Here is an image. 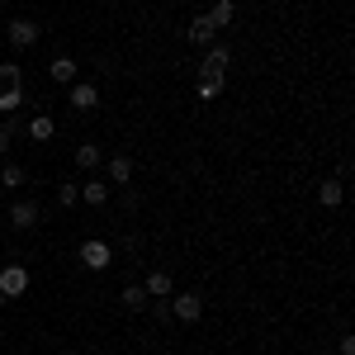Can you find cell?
Returning <instances> with one entry per match:
<instances>
[{
  "label": "cell",
  "instance_id": "obj_1",
  "mask_svg": "<svg viewBox=\"0 0 355 355\" xmlns=\"http://www.w3.org/2000/svg\"><path fill=\"white\" fill-rule=\"evenodd\" d=\"M0 294H5V299H24L28 294V270L19 261H10V266L0 270Z\"/></svg>",
  "mask_w": 355,
  "mask_h": 355
},
{
  "label": "cell",
  "instance_id": "obj_2",
  "mask_svg": "<svg viewBox=\"0 0 355 355\" xmlns=\"http://www.w3.org/2000/svg\"><path fill=\"white\" fill-rule=\"evenodd\" d=\"M81 266L85 270H110V261H114V251H110V242H100V237H90V242H81Z\"/></svg>",
  "mask_w": 355,
  "mask_h": 355
},
{
  "label": "cell",
  "instance_id": "obj_3",
  "mask_svg": "<svg viewBox=\"0 0 355 355\" xmlns=\"http://www.w3.org/2000/svg\"><path fill=\"white\" fill-rule=\"evenodd\" d=\"M171 318L175 322H199L204 318V299L199 294H171Z\"/></svg>",
  "mask_w": 355,
  "mask_h": 355
},
{
  "label": "cell",
  "instance_id": "obj_4",
  "mask_svg": "<svg viewBox=\"0 0 355 355\" xmlns=\"http://www.w3.org/2000/svg\"><path fill=\"white\" fill-rule=\"evenodd\" d=\"M232 67V53L223 48V43H209V53H204V62H199V76H223Z\"/></svg>",
  "mask_w": 355,
  "mask_h": 355
},
{
  "label": "cell",
  "instance_id": "obj_5",
  "mask_svg": "<svg viewBox=\"0 0 355 355\" xmlns=\"http://www.w3.org/2000/svg\"><path fill=\"white\" fill-rule=\"evenodd\" d=\"M67 100H71V110H76V114H90L95 105H100V85H90V81H71V95H67Z\"/></svg>",
  "mask_w": 355,
  "mask_h": 355
},
{
  "label": "cell",
  "instance_id": "obj_6",
  "mask_svg": "<svg viewBox=\"0 0 355 355\" xmlns=\"http://www.w3.org/2000/svg\"><path fill=\"white\" fill-rule=\"evenodd\" d=\"M5 38H10V48H33L38 43V24L33 19H10Z\"/></svg>",
  "mask_w": 355,
  "mask_h": 355
},
{
  "label": "cell",
  "instance_id": "obj_7",
  "mask_svg": "<svg viewBox=\"0 0 355 355\" xmlns=\"http://www.w3.org/2000/svg\"><path fill=\"white\" fill-rule=\"evenodd\" d=\"M142 289H147V299H171V294H175V279H171L166 270H152L147 279H142Z\"/></svg>",
  "mask_w": 355,
  "mask_h": 355
},
{
  "label": "cell",
  "instance_id": "obj_8",
  "mask_svg": "<svg viewBox=\"0 0 355 355\" xmlns=\"http://www.w3.org/2000/svg\"><path fill=\"white\" fill-rule=\"evenodd\" d=\"M76 71H81V67H76L67 53L48 62V81H57V85H71V81H76Z\"/></svg>",
  "mask_w": 355,
  "mask_h": 355
},
{
  "label": "cell",
  "instance_id": "obj_9",
  "mask_svg": "<svg viewBox=\"0 0 355 355\" xmlns=\"http://www.w3.org/2000/svg\"><path fill=\"white\" fill-rule=\"evenodd\" d=\"M341 199H346V185H341L336 175H327V180L318 185V204H322V209H341Z\"/></svg>",
  "mask_w": 355,
  "mask_h": 355
},
{
  "label": "cell",
  "instance_id": "obj_10",
  "mask_svg": "<svg viewBox=\"0 0 355 355\" xmlns=\"http://www.w3.org/2000/svg\"><path fill=\"white\" fill-rule=\"evenodd\" d=\"M10 223H15L19 232H28V227H38V204H28V199H19V204H10Z\"/></svg>",
  "mask_w": 355,
  "mask_h": 355
},
{
  "label": "cell",
  "instance_id": "obj_11",
  "mask_svg": "<svg viewBox=\"0 0 355 355\" xmlns=\"http://www.w3.org/2000/svg\"><path fill=\"white\" fill-rule=\"evenodd\" d=\"M105 175H110L114 185H128V180H133V157H110Z\"/></svg>",
  "mask_w": 355,
  "mask_h": 355
},
{
  "label": "cell",
  "instance_id": "obj_12",
  "mask_svg": "<svg viewBox=\"0 0 355 355\" xmlns=\"http://www.w3.org/2000/svg\"><path fill=\"white\" fill-rule=\"evenodd\" d=\"M185 33H190L194 43H199V48H209V43H214V33H218V28L209 24V15H194V24L185 28Z\"/></svg>",
  "mask_w": 355,
  "mask_h": 355
},
{
  "label": "cell",
  "instance_id": "obj_13",
  "mask_svg": "<svg viewBox=\"0 0 355 355\" xmlns=\"http://www.w3.org/2000/svg\"><path fill=\"white\" fill-rule=\"evenodd\" d=\"M232 19H237V5H232V0H214V10H209V24H214V28H227Z\"/></svg>",
  "mask_w": 355,
  "mask_h": 355
},
{
  "label": "cell",
  "instance_id": "obj_14",
  "mask_svg": "<svg viewBox=\"0 0 355 355\" xmlns=\"http://www.w3.org/2000/svg\"><path fill=\"white\" fill-rule=\"evenodd\" d=\"M105 199H110V185H105V180H85L81 185V204H95V209H100Z\"/></svg>",
  "mask_w": 355,
  "mask_h": 355
},
{
  "label": "cell",
  "instance_id": "obj_15",
  "mask_svg": "<svg viewBox=\"0 0 355 355\" xmlns=\"http://www.w3.org/2000/svg\"><path fill=\"white\" fill-rule=\"evenodd\" d=\"M24 180H28V175H24V166H19V162H5V166H0V185H5V190H19Z\"/></svg>",
  "mask_w": 355,
  "mask_h": 355
},
{
  "label": "cell",
  "instance_id": "obj_16",
  "mask_svg": "<svg viewBox=\"0 0 355 355\" xmlns=\"http://www.w3.org/2000/svg\"><path fill=\"white\" fill-rule=\"evenodd\" d=\"M76 166H81V171H95V166H100V142H81V147H76Z\"/></svg>",
  "mask_w": 355,
  "mask_h": 355
},
{
  "label": "cell",
  "instance_id": "obj_17",
  "mask_svg": "<svg viewBox=\"0 0 355 355\" xmlns=\"http://www.w3.org/2000/svg\"><path fill=\"white\" fill-rule=\"evenodd\" d=\"M119 303H123V308H147V289H142V284H123V289H119Z\"/></svg>",
  "mask_w": 355,
  "mask_h": 355
},
{
  "label": "cell",
  "instance_id": "obj_18",
  "mask_svg": "<svg viewBox=\"0 0 355 355\" xmlns=\"http://www.w3.org/2000/svg\"><path fill=\"white\" fill-rule=\"evenodd\" d=\"M19 105H24V85L0 90V114H19Z\"/></svg>",
  "mask_w": 355,
  "mask_h": 355
},
{
  "label": "cell",
  "instance_id": "obj_19",
  "mask_svg": "<svg viewBox=\"0 0 355 355\" xmlns=\"http://www.w3.org/2000/svg\"><path fill=\"white\" fill-rule=\"evenodd\" d=\"M28 137H33V142H48V137H53V119H48V114H38V119L28 123Z\"/></svg>",
  "mask_w": 355,
  "mask_h": 355
},
{
  "label": "cell",
  "instance_id": "obj_20",
  "mask_svg": "<svg viewBox=\"0 0 355 355\" xmlns=\"http://www.w3.org/2000/svg\"><path fill=\"white\" fill-rule=\"evenodd\" d=\"M57 204H62V209H76V204H81V185L62 180V190H57Z\"/></svg>",
  "mask_w": 355,
  "mask_h": 355
},
{
  "label": "cell",
  "instance_id": "obj_21",
  "mask_svg": "<svg viewBox=\"0 0 355 355\" xmlns=\"http://www.w3.org/2000/svg\"><path fill=\"white\" fill-rule=\"evenodd\" d=\"M223 95V76H204L199 81V100H218Z\"/></svg>",
  "mask_w": 355,
  "mask_h": 355
},
{
  "label": "cell",
  "instance_id": "obj_22",
  "mask_svg": "<svg viewBox=\"0 0 355 355\" xmlns=\"http://www.w3.org/2000/svg\"><path fill=\"white\" fill-rule=\"evenodd\" d=\"M10 85H24L19 81V67L15 62H0V90H10Z\"/></svg>",
  "mask_w": 355,
  "mask_h": 355
},
{
  "label": "cell",
  "instance_id": "obj_23",
  "mask_svg": "<svg viewBox=\"0 0 355 355\" xmlns=\"http://www.w3.org/2000/svg\"><path fill=\"white\" fill-rule=\"evenodd\" d=\"M341 355H355V336H351V331L341 336Z\"/></svg>",
  "mask_w": 355,
  "mask_h": 355
},
{
  "label": "cell",
  "instance_id": "obj_24",
  "mask_svg": "<svg viewBox=\"0 0 355 355\" xmlns=\"http://www.w3.org/2000/svg\"><path fill=\"white\" fill-rule=\"evenodd\" d=\"M10 137H15V133H10V128H0V157L10 152Z\"/></svg>",
  "mask_w": 355,
  "mask_h": 355
},
{
  "label": "cell",
  "instance_id": "obj_25",
  "mask_svg": "<svg viewBox=\"0 0 355 355\" xmlns=\"http://www.w3.org/2000/svg\"><path fill=\"white\" fill-rule=\"evenodd\" d=\"M5 303H10V299H5V294H0V308H5Z\"/></svg>",
  "mask_w": 355,
  "mask_h": 355
},
{
  "label": "cell",
  "instance_id": "obj_26",
  "mask_svg": "<svg viewBox=\"0 0 355 355\" xmlns=\"http://www.w3.org/2000/svg\"><path fill=\"white\" fill-rule=\"evenodd\" d=\"M318 355H327V351H318Z\"/></svg>",
  "mask_w": 355,
  "mask_h": 355
}]
</instances>
